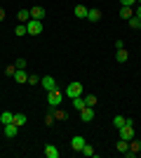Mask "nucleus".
Masks as SVG:
<instances>
[{
  "instance_id": "obj_1",
  "label": "nucleus",
  "mask_w": 141,
  "mask_h": 158,
  "mask_svg": "<svg viewBox=\"0 0 141 158\" xmlns=\"http://www.w3.org/2000/svg\"><path fill=\"white\" fill-rule=\"evenodd\" d=\"M61 102H64V92H59V90H49V92H47V104H49V109L61 106Z\"/></svg>"
},
{
  "instance_id": "obj_2",
  "label": "nucleus",
  "mask_w": 141,
  "mask_h": 158,
  "mask_svg": "<svg viewBox=\"0 0 141 158\" xmlns=\"http://www.w3.org/2000/svg\"><path fill=\"white\" fill-rule=\"evenodd\" d=\"M64 94L71 97V99H73V97H80V94H82V83H78V80L68 83V87H66V92H64Z\"/></svg>"
},
{
  "instance_id": "obj_3",
  "label": "nucleus",
  "mask_w": 141,
  "mask_h": 158,
  "mask_svg": "<svg viewBox=\"0 0 141 158\" xmlns=\"http://www.w3.org/2000/svg\"><path fill=\"white\" fill-rule=\"evenodd\" d=\"M26 31H28V35H38V33H42V21L40 19H28L26 21Z\"/></svg>"
},
{
  "instance_id": "obj_4",
  "label": "nucleus",
  "mask_w": 141,
  "mask_h": 158,
  "mask_svg": "<svg viewBox=\"0 0 141 158\" xmlns=\"http://www.w3.org/2000/svg\"><path fill=\"white\" fill-rule=\"evenodd\" d=\"M118 132H120V139H125V142H132V139H134V125H122Z\"/></svg>"
},
{
  "instance_id": "obj_5",
  "label": "nucleus",
  "mask_w": 141,
  "mask_h": 158,
  "mask_svg": "<svg viewBox=\"0 0 141 158\" xmlns=\"http://www.w3.org/2000/svg\"><path fill=\"white\" fill-rule=\"evenodd\" d=\"M40 85L45 87L47 92H49V90H57V78H52V76H42V78H40Z\"/></svg>"
},
{
  "instance_id": "obj_6",
  "label": "nucleus",
  "mask_w": 141,
  "mask_h": 158,
  "mask_svg": "<svg viewBox=\"0 0 141 158\" xmlns=\"http://www.w3.org/2000/svg\"><path fill=\"white\" fill-rule=\"evenodd\" d=\"M87 144V142H85V137H82V135H75L73 139H71V149H73V151H82V146Z\"/></svg>"
},
{
  "instance_id": "obj_7",
  "label": "nucleus",
  "mask_w": 141,
  "mask_h": 158,
  "mask_svg": "<svg viewBox=\"0 0 141 158\" xmlns=\"http://www.w3.org/2000/svg\"><path fill=\"white\" fill-rule=\"evenodd\" d=\"M80 118H82V123H92L94 120V106H85L80 111Z\"/></svg>"
},
{
  "instance_id": "obj_8",
  "label": "nucleus",
  "mask_w": 141,
  "mask_h": 158,
  "mask_svg": "<svg viewBox=\"0 0 141 158\" xmlns=\"http://www.w3.org/2000/svg\"><path fill=\"white\" fill-rule=\"evenodd\" d=\"M28 12H31V19H45V7L40 5H33Z\"/></svg>"
},
{
  "instance_id": "obj_9",
  "label": "nucleus",
  "mask_w": 141,
  "mask_h": 158,
  "mask_svg": "<svg viewBox=\"0 0 141 158\" xmlns=\"http://www.w3.org/2000/svg\"><path fill=\"white\" fill-rule=\"evenodd\" d=\"M17 132H19V125H17V123H7V125H5V137L7 139L17 137Z\"/></svg>"
},
{
  "instance_id": "obj_10",
  "label": "nucleus",
  "mask_w": 141,
  "mask_h": 158,
  "mask_svg": "<svg viewBox=\"0 0 141 158\" xmlns=\"http://www.w3.org/2000/svg\"><path fill=\"white\" fill-rule=\"evenodd\" d=\"M87 19L92 21V24H96V21H101V10H96V7H92V10H87Z\"/></svg>"
},
{
  "instance_id": "obj_11",
  "label": "nucleus",
  "mask_w": 141,
  "mask_h": 158,
  "mask_svg": "<svg viewBox=\"0 0 141 158\" xmlns=\"http://www.w3.org/2000/svg\"><path fill=\"white\" fill-rule=\"evenodd\" d=\"M14 80H17V83H28V73H26V69H17V73H14Z\"/></svg>"
},
{
  "instance_id": "obj_12",
  "label": "nucleus",
  "mask_w": 141,
  "mask_h": 158,
  "mask_svg": "<svg viewBox=\"0 0 141 158\" xmlns=\"http://www.w3.org/2000/svg\"><path fill=\"white\" fill-rule=\"evenodd\" d=\"M45 156L47 158H59V149H57L54 144H47L45 146Z\"/></svg>"
},
{
  "instance_id": "obj_13",
  "label": "nucleus",
  "mask_w": 141,
  "mask_h": 158,
  "mask_svg": "<svg viewBox=\"0 0 141 158\" xmlns=\"http://www.w3.org/2000/svg\"><path fill=\"white\" fill-rule=\"evenodd\" d=\"M0 123H2V125L14 123V113H12V111H2V113H0Z\"/></svg>"
},
{
  "instance_id": "obj_14",
  "label": "nucleus",
  "mask_w": 141,
  "mask_h": 158,
  "mask_svg": "<svg viewBox=\"0 0 141 158\" xmlns=\"http://www.w3.org/2000/svg\"><path fill=\"white\" fill-rule=\"evenodd\" d=\"M85 106H87V104H85V97H82V94H80V97H73V109H75V111H82Z\"/></svg>"
},
{
  "instance_id": "obj_15",
  "label": "nucleus",
  "mask_w": 141,
  "mask_h": 158,
  "mask_svg": "<svg viewBox=\"0 0 141 158\" xmlns=\"http://www.w3.org/2000/svg\"><path fill=\"white\" fill-rule=\"evenodd\" d=\"M75 17H78V19H87V7L85 5H75Z\"/></svg>"
},
{
  "instance_id": "obj_16",
  "label": "nucleus",
  "mask_w": 141,
  "mask_h": 158,
  "mask_svg": "<svg viewBox=\"0 0 141 158\" xmlns=\"http://www.w3.org/2000/svg\"><path fill=\"white\" fill-rule=\"evenodd\" d=\"M132 14H134V7H127V5L120 7V19H129Z\"/></svg>"
},
{
  "instance_id": "obj_17",
  "label": "nucleus",
  "mask_w": 141,
  "mask_h": 158,
  "mask_svg": "<svg viewBox=\"0 0 141 158\" xmlns=\"http://www.w3.org/2000/svg\"><path fill=\"white\" fill-rule=\"evenodd\" d=\"M17 19H19V24H26V21L31 19V12H28V10H19V12H17Z\"/></svg>"
},
{
  "instance_id": "obj_18",
  "label": "nucleus",
  "mask_w": 141,
  "mask_h": 158,
  "mask_svg": "<svg viewBox=\"0 0 141 158\" xmlns=\"http://www.w3.org/2000/svg\"><path fill=\"white\" fill-rule=\"evenodd\" d=\"M127 57H129V52H127V50H125V47H122V50H118V52H115V59L120 61V64H125V61H127Z\"/></svg>"
},
{
  "instance_id": "obj_19",
  "label": "nucleus",
  "mask_w": 141,
  "mask_h": 158,
  "mask_svg": "<svg viewBox=\"0 0 141 158\" xmlns=\"http://www.w3.org/2000/svg\"><path fill=\"white\" fill-rule=\"evenodd\" d=\"M122 125H127V118H125V116H115V118H113V127H115V130H120Z\"/></svg>"
},
{
  "instance_id": "obj_20",
  "label": "nucleus",
  "mask_w": 141,
  "mask_h": 158,
  "mask_svg": "<svg viewBox=\"0 0 141 158\" xmlns=\"http://www.w3.org/2000/svg\"><path fill=\"white\" fill-rule=\"evenodd\" d=\"M115 149L120 153H127L129 151V142H125V139H118V144H115Z\"/></svg>"
},
{
  "instance_id": "obj_21",
  "label": "nucleus",
  "mask_w": 141,
  "mask_h": 158,
  "mask_svg": "<svg viewBox=\"0 0 141 158\" xmlns=\"http://www.w3.org/2000/svg\"><path fill=\"white\" fill-rule=\"evenodd\" d=\"M66 118H68V113L64 111V109L57 106V109H54V120H66Z\"/></svg>"
},
{
  "instance_id": "obj_22",
  "label": "nucleus",
  "mask_w": 141,
  "mask_h": 158,
  "mask_svg": "<svg viewBox=\"0 0 141 158\" xmlns=\"http://www.w3.org/2000/svg\"><path fill=\"white\" fill-rule=\"evenodd\" d=\"M26 120H28V118H26V113H14V123H17L19 127H21V125H26Z\"/></svg>"
},
{
  "instance_id": "obj_23",
  "label": "nucleus",
  "mask_w": 141,
  "mask_h": 158,
  "mask_svg": "<svg viewBox=\"0 0 141 158\" xmlns=\"http://www.w3.org/2000/svg\"><path fill=\"white\" fill-rule=\"evenodd\" d=\"M82 97H85V104H87V106H96V102H99L96 94H82Z\"/></svg>"
},
{
  "instance_id": "obj_24",
  "label": "nucleus",
  "mask_w": 141,
  "mask_h": 158,
  "mask_svg": "<svg viewBox=\"0 0 141 158\" xmlns=\"http://www.w3.org/2000/svg\"><path fill=\"white\" fill-rule=\"evenodd\" d=\"M139 17H136V14H132V17H129V19H127V24H129V28H139Z\"/></svg>"
},
{
  "instance_id": "obj_25",
  "label": "nucleus",
  "mask_w": 141,
  "mask_h": 158,
  "mask_svg": "<svg viewBox=\"0 0 141 158\" xmlns=\"http://www.w3.org/2000/svg\"><path fill=\"white\" fill-rule=\"evenodd\" d=\"M80 153H85V156H89V158H92V156H96V151L92 149V144H85V146H82V151H80Z\"/></svg>"
},
{
  "instance_id": "obj_26",
  "label": "nucleus",
  "mask_w": 141,
  "mask_h": 158,
  "mask_svg": "<svg viewBox=\"0 0 141 158\" xmlns=\"http://www.w3.org/2000/svg\"><path fill=\"white\" fill-rule=\"evenodd\" d=\"M14 33H17V35H26V24H19V26H17V28H14Z\"/></svg>"
},
{
  "instance_id": "obj_27",
  "label": "nucleus",
  "mask_w": 141,
  "mask_h": 158,
  "mask_svg": "<svg viewBox=\"0 0 141 158\" xmlns=\"http://www.w3.org/2000/svg\"><path fill=\"white\" fill-rule=\"evenodd\" d=\"M40 83V76H33V73H28V85H38Z\"/></svg>"
},
{
  "instance_id": "obj_28",
  "label": "nucleus",
  "mask_w": 141,
  "mask_h": 158,
  "mask_svg": "<svg viewBox=\"0 0 141 158\" xmlns=\"http://www.w3.org/2000/svg\"><path fill=\"white\" fill-rule=\"evenodd\" d=\"M5 73H7V76H12V78H14V73H17V66H14V64L5 66Z\"/></svg>"
},
{
  "instance_id": "obj_29",
  "label": "nucleus",
  "mask_w": 141,
  "mask_h": 158,
  "mask_svg": "<svg viewBox=\"0 0 141 158\" xmlns=\"http://www.w3.org/2000/svg\"><path fill=\"white\" fill-rule=\"evenodd\" d=\"M14 66H17V69H26V59H24V57H19V59L14 61Z\"/></svg>"
},
{
  "instance_id": "obj_30",
  "label": "nucleus",
  "mask_w": 141,
  "mask_h": 158,
  "mask_svg": "<svg viewBox=\"0 0 141 158\" xmlns=\"http://www.w3.org/2000/svg\"><path fill=\"white\" fill-rule=\"evenodd\" d=\"M52 123H54V113L49 111V113L45 116V125H52Z\"/></svg>"
},
{
  "instance_id": "obj_31",
  "label": "nucleus",
  "mask_w": 141,
  "mask_h": 158,
  "mask_svg": "<svg viewBox=\"0 0 141 158\" xmlns=\"http://www.w3.org/2000/svg\"><path fill=\"white\" fill-rule=\"evenodd\" d=\"M122 5H127V7H134L136 5V0H120Z\"/></svg>"
},
{
  "instance_id": "obj_32",
  "label": "nucleus",
  "mask_w": 141,
  "mask_h": 158,
  "mask_svg": "<svg viewBox=\"0 0 141 158\" xmlns=\"http://www.w3.org/2000/svg\"><path fill=\"white\" fill-rule=\"evenodd\" d=\"M134 14H136V17H139V19H141V5L136 7V10H134Z\"/></svg>"
},
{
  "instance_id": "obj_33",
  "label": "nucleus",
  "mask_w": 141,
  "mask_h": 158,
  "mask_svg": "<svg viewBox=\"0 0 141 158\" xmlns=\"http://www.w3.org/2000/svg\"><path fill=\"white\" fill-rule=\"evenodd\" d=\"M5 19V10H2V7H0V21Z\"/></svg>"
},
{
  "instance_id": "obj_34",
  "label": "nucleus",
  "mask_w": 141,
  "mask_h": 158,
  "mask_svg": "<svg viewBox=\"0 0 141 158\" xmlns=\"http://www.w3.org/2000/svg\"><path fill=\"white\" fill-rule=\"evenodd\" d=\"M136 5H141V0H136Z\"/></svg>"
},
{
  "instance_id": "obj_35",
  "label": "nucleus",
  "mask_w": 141,
  "mask_h": 158,
  "mask_svg": "<svg viewBox=\"0 0 141 158\" xmlns=\"http://www.w3.org/2000/svg\"><path fill=\"white\" fill-rule=\"evenodd\" d=\"M139 28H141V21H139Z\"/></svg>"
}]
</instances>
